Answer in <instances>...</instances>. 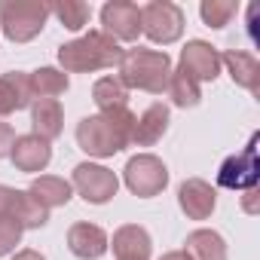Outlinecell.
<instances>
[{"label": "cell", "mask_w": 260, "mask_h": 260, "mask_svg": "<svg viewBox=\"0 0 260 260\" xmlns=\"http://www.w3.org/2000/svg\"><path fill=\"white\" fill-rule=\"evenodd\" d=\"M16 144V132H13V125L10 122H0V156H10Z\"/></svg>", "instance_id": "cell-28"}, {"label": "cell", "mask_w": 260, "mask_h": 260, "mask_svg": "<svg viewBox=\"0 0 260 260\" xmlns=\"http://www.w3.org/2000/svg\"><path fill=\"white\" fill-rule=\"evenodd\" d=\"M125 49L104 31H89L80 40H71L58 49V61L64 71H104V68H119Z\"/></svg>", "instance_id": "cell-2"}, {"label": "cell", "mask_w": 260, "mask_h": 260, "mask_svg": "<svg viewBox=\"0 0 260 260\" xmlns=\"http://www.w3.org/2000/svg\"><path fill=\"white\" fill-rule=\"evenodd\" d=\"M31 122H34V135L37 138H43V141L58 138L61 135V122H64L58 98H37L34 107H31Z\"/></svg>", "instance_id": "cell-19"}, {"label": "cell", "mask_w": 260, "mask_h": 260, "mask_svg": "<svg viewBox=\"0 0 260 260\" xmlns=\"http://www.w3.org/2000/svg\"><path fill=\"white\" fill-rule=\"evenodd\" d=\"M190 260H226V245L214 230H196L187 236V248Z\"/></svg>", "instance_id": "cell-20"}, {"label": "cell", "mask_w": 260, "mask_h": 260, "mask_svg": "<svg viewBox=\"0 0 260 260\" xmlns=\"http://www.w3.org/2000/svg\"><path fill=\"white\" fill-rule=\"evenodd\" d=\"M199 13H202V22L208 28H223L239 13V4L236 0H205V4L199 7Z\"/></svg>", "instance_id": "cell-26"}, {"label": "cell", "mask_w": 260, "mask_h": 260, "mask_svg": "<svg viewBox=\"0 0 260 260\" xmlns=\"http://www.w3.org/2000/svg\"><path fill=\"white\" fill-rule=\"evenodd\" d=\"M31 104V83H28V74H19V71H10L0 77V116H10L22 107Z\"/></svg>", "instance_id": "cell-18"}, {"label": "cell", "mask_w": 260, "mask_h": 260, "mask_svg": "<svg viewBox=\"0 0 260 260\" xmlns=\"http://www.w3.org/2000/svg\"><path fill=\"white\" fill-rule=\"evenodd\" d=\"M141 31L153 43H175L184 31V10L172 0H153V4L141 7Z\"/></svg>", "instance_id": "cell-5"}, {"label": "cell", "mask_w": 260, "mask_h": 260, "mask_svg": "<svg viewBox=\"0 0 260 260\" xmlns=\"http://www.w3.org/2000/svg\"><path fill=\"white\" fill-rule=\"evenodd\" d=\"M113 254L116 260H150V236L144 226L128 223L113 233Z\"/></svg>", "instance_id": "cell-17"}, {"label": "cell", "mask_w": 260, "mask_h": 260, "mask_svg": "<svg viewBox=\"0 0 260 260\" xmlns=\"http://www.w3.org/2000/svg\"><path fill=\"white\" fill-rule=\"evenodd\" d=\"M28 83H31V98H55V95H64L68 74L55 71V68H40V71L28 74Z\"/></svg>", "instance_id": "cell-22"}, {"label": "cell", "mask_w": 260, "mask_h": 260, "mask_svg": "<svg viewBox=\"0 0 260 260\" xmlns=\"http://www.w3.org/2000/svg\"><path fill=\"white\" fill-rule=\"evenodd\" d=\"M0 217H13L22 223V230H37L49 220V211L25 190H13V187H4L0 184Z\"/></svg>", "instance_id": "cell-8"}, {"label": "cell", "mask_w": 260, "mask_h": 260, "mask_svg": "<svg viewBox=\"0 0 260 260\" xmlns=\"http://www.w3.org/2000/svg\"><path fill=\"white\" fill-rule=\"evenodd\" d=\"M132 128H135V113L128 107L101 110L98 116H86L77 125V144L89 156H113L132 144Z\"/></svg>", "instance_id": "cell-1"}, {"label": "cell", "mask_w": 260, "mask_h": 260, "mask_svg": "<svg viewBox=\"0 0 260 260\" xmlns=\"http://www.w3.org/2000/svg\"><path fill=\"white\" fill-rule=\"evenodd\" d=\"M10 156H13L19 172H40L49 166L52 150H49V141H43L37 135H22V138H16Z\"/></svg>", "instance_id": "cell-13"}, {"label": "cell", "mask_w": 260, "mask_h": 260, "mask_svg": "<svg viewBox=\"0 0 260 260\" xmlns=\"http://www.w3.org/2000/svg\"><path fill=\"white\" fill-rule=\"evenodd\" d=\"M162 260H190V254L187 251H169V254H162Z\"/></svg>", "instance_id": "cell-31"}, {"label": "cell", "mask_w": 260, "mask_h": 260, "mask_svg": "<svg viewBox=\"0 0 260 260\" xmlns=\"http://www.w3.org/2000/svg\"><path fill=\"white\" fill-rule=\"evenodd\" d=\"M13 260H43V257H40L37 251H19V254H16Z\"/></svg>", "instance_id": "cell-30"}, {"label": "cell", "mask_w": 260, "mask_h": 260, "mask_svg": "<svg viewBox=\"0 0 260 260\" xmlns=\"http://www.w3.org/2000/svg\"><path fill=\"white\" fill-rule=\"evenodd\" d=\"M178 202H181V208H184V214L187 217H193V220H205L211 211H214V190H211V184H205L202 178H190V181H184L181 184V190H178Z\"/></svg>", "instance_id": "cell-12"}, {"label": "cell", "mask_w": 260, "mask_h": 260, "mask_svg": "<svg viewBox=\"0 0 260 260\" xmlns=\"http://www.w3.org/2000/svg\"><path fill=\"white\" fill-rule=\"evenodd\" d=\"M172 58L162 49H128L119 61V83L125 89H144L159 95L169 86Z\"/></svg>", "instance_id": "cell-3"}, {"label": "cell", "mask_w": 260, "mask_h": 260, "mask_svg": "<svg viewBox=\"0 0 260 260\" xmlns=\"http://www.w3.org/2000/svg\"><path fill=\"white\" fill-rule=\"evenodd\" d=\"M46 211L49 208H55V205H64L68 199H71V184L64 181V178H55V175H43V178H37L34 184H31V190H28Z\"/></svg>", "instance_id": "cell-21"}, {"label": "cell", "mask_w": 260, "mask_h": 260, "mask_svg": "<svg viewBox=\"0 0 260 260\" xmlns=\"http://www.w3.org/2000/svg\"><path fill=\"white\" fill-rule=\"evenodd\" d=\"M49 16H58V22L68 31H80V28H86L92 10H89V4H83V0H64V4L49 7Z\"/></svg>", "instance_id": "cell-25"}, {"label": "cell", "mask_w": 260, "mask_h": 260, "mask_svg": "<svg viewBox=\"0 0 260 260\" xmlns=\"http://www.w3.org/2000/svg\"><path fill=\"white\" fill-rule=\"evenodd\" d=\"M254 196H257V190H245V202H242V205H245V211H248V214H254V211H257Z\"/></svg>", "instance_id": "cell-29"}, {"label": "cell", "mask_w": 260, "mask_h": 260, "mask_svg": "<svg viewBox=\"0 0 260 260\" xmlns=\"http://www.w3.org/2000/svg\"><path fill=\"white\" fill-rule=\"evenodd\" d=\"M92 98L101 110H113V107H128V89L119 83V77H101L92 89Z\"/></svg>", "instance_id": "cell-23"}, {"label": "cell", "mask_w": 260, "mask_h": 260, "mask_svg": "<svg viewBox=\"0 0 260 260\" xmlns=\"http://www.w3.org/2000/svg\"><path fill=\"white\" fill-rule=\"evenodd\" d=\"M166 184H169V169H166L156 156L141 153V156H135V159H128V166H125V187L132 190L135 196L150 199V196L162 193Z\"/></svg>", "instance_id": "cell-6"}, {"label": "cell", "mask_w": 260, "mask_h": 260, "mask_svg": "<svg viewBox=\"0 0 260 260\" xmlns=\"http://www.w3.org/2000/svg\"><path fill=\"white\" fill-rule=\"evenodd\" d=\"M220 64H226L233 83H239L242 89H248L251 95L260 92V64L251 52H242V49H230L220 55Z\"/></svg>", "instance_id": "cell-16"}, {"label": "cell", "mask_w": 260, "mask_h": 260, "mask_svg": "<svg viewBox=\"0 0 260 260\" xmlns=\"http://www.w3.org/2000/svg\"><path fill=\"white\" fill-rule=\"evenodd\" d=\"M68 248L80 260H98L107 251V236L95 223H74L71 233H68Z\"/></svg>", "instance_id": "cell-15"}, {"label": "cell", "mask_w": 260, "mask_h": 260, "mask_svg": "<svg viewBox=\"0 0 260 260\" xmlns=\"http://www.w3.org/2000/svg\"><path fill=\"white\" fill-rule=\"evenodd\" d=\"M181 71L196 83H208L220 74V52L205 40H190L181 52Z\"/></svg>", "instance_id": "cell-11"}, {"label": "cell", "mask_w": 260, "mask_h": 260, "mask_svg": "<svg viewBox=\"0 0 260 260\" xmlns=\"http://www.w3.org/2000/svg\"><path fill=\"white\" fill-rule=\"evenodd\" d=\"M22 239V223L13 217H0V254H10Z\"/></svg>", "instance_id": "cell-27"}, {"label": "cell", "mask_w": 260, "mask_h": 260, "mask_svg": "<svg viewBox=\"0 0 260 260\" xmlns=\"http://www.w3.org/2000/svg\"><path fill=\"white\" fill-rule=\"evenodd\" d=\"M49 19V4L40 0H0V28L13 43L34 40Z\"/></svg>", "instance_id": "cell-4"}, {"label": "cell", "mask_w": 260, "mask_h": 260, "mask_svg": "<svg viewBox=\"0 0 260 260\" xmlns=\"http://www.w3.org/2000/svg\"><path fill=\"white\" fill-rule=\"evenodd\" d=\"M166 92H169V98H172L178 107H196V104H199V98H202L199 83H196V80H190L184 71H172Z\"/></svg>", "instance_id": "cell-24"}, {"label": "cell", "mask_w": 260, "mask_h": 260, "mask_svg": "<svg viewBox=\"0 0 260 260\" xmlns=\"http://www.w3.org/2000/svg\"><path fill=\"white\" fill-rule=\"evenodd\" d=\"M101 25H104V34L113 37L116 43L119 40L132 43L141 34V7L128 4V0H113L101 10Z\"/></svg>", "instance_id": "cell-9"}, {"label": "cell", "mask_w": 260, "mask_h": 260, "mask_svg": "<svg viewBox=\"0 0 260 260\" xmlns=\"http://www.w3.org/2000/svg\"><path fill=\"white\" fill-rule=\"evenodd\" d=\"M169 128V107L162 101L150 104L141 116H135V128H132V144H141V147H150L156 144Z\"/></svg>", "instance_id": "cell-14"}, {"label": "cell", "mask_w": 260, "mask_h": 260, "mask_svg": "<svg viewBox=\"0 0 260 260\" xmlns=\"http://www.w3.org/2000/svg\"><path fill=\"white\" fill-rule=\"evenodd\" d=\"M74 187L80 190V196H83L86 202L101 205V202H107L110 196H116L119 181H116V175H113L110 169L83 162V166L74 169Z\"/></svg>", "instance_id": "cell-10"}, {"label": "cell", "mask_w": 260, "mask_h": 260, "mask_svg": "<svg viewBox=\"0 0 260 260\" xmlns=\"http://www.w3.org/2000/svg\"><path fill=\"white\" fill-rule=\"evenodd\" d=\"M257 175H260V166H257V135H251L248 147L242 153H233L223 159L220 172H217V184L226 187V190H254L257 187Z\"/></svg>", "instance_id": "cell-7"}]
</instances>
